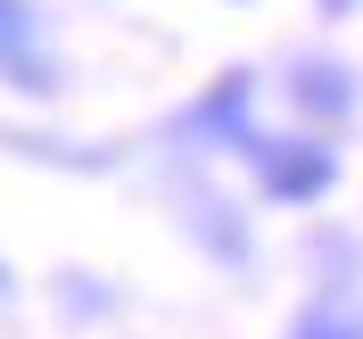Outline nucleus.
<instances>
[{
  "label": "nucleus",
  "mask_w": 363,
  "mask_h": 339,
  "mask_svg": "<svg viewBox=\"0 0 363 339\" xmlns=\"http://www.w3.org/2000/svg\"><path fill=\"white\" fill-rule=\"evenodd\" d=\"M256 99H264V75L256 67H223L190 108L174 116L165 141H174V149H231V158H248L256 133H264V124H256Z\"/></svg>",
  "instance_id": "obj_1"
},
{
  "label": "nucleus",
  "mask_w": 363,
  "mask_h": 339,
  "mask_svg": "<svg viewBox=\"0 0 363 339\" xmlns=\"http://www.w3.org/2000/svg\"><path fill=\"white\" fill-rule=\"evenodd\" d=\"M248 174L264 190V207H322L339 190V149L322 133H256Z\"/></svg>",
  "instance_id": "obj_2"
},
{
  "label": "nucleus",
  "mask_w": 363,
  "mask_h": 339,
  "mask_svg": "<svg viewBox=\"0 0 363 339\" xmlns=\"http://www.w3.org/2000/svg\"><path fill=\"white\" fill-rule=\"evenodd\" d=\"M0 83L33 91V99L58 91V58L42 42V9L33 0H0Z\"/></svg>",
  "instance_id": "obj_3"
},
{
  "label": "nucleus",
  "mask_w": 363,
  "mask_h": 339,
  "mask_svg": "<svg viewBox=\"0 0 363 339\" xmlns=\"http://www.w3.org/2000/svg\"><path fill=\"white\" fill-rule=\"evenodd\" d=\"M182 224H190V240H199L215 265H231V273H248L256 265V240H248V215L223 199V190H206V182H190L182 190Z\"/></svg>",
  "instance_id": "obj_4"
},
{
  "label": "nucleus",
  "mask_w": 363,
  "mask_h": 339,
  "mask_svg": "<svg viewBox=\"0 0 363 339\" xmlns=\"http://www.w3.org/2000/svg\"><path fill=\"white\" fill-rule=\"evenodd\" d=\"M281 91H289V108L306 116V124H347L355 99H363V83H355L347 58H297V67L281 75Z\"/></svg>",
  "instance_id": "obj_5"
},
{
  "label": "nucleus",
  "mask_w": 363,
  "mask_h": 339,
  "mask_svg": "<svg viewBox=\"0 0 363 339\" xmlns=\"http://www.w3.org/2000/svg\"><path fill=\"white\" fill-rule=\"evenodd\" d=\"M281 339H363V298L355 290H322V298H306L289 315V331Z\"/></svg>",
  "instance_id": "obj_6"
},
{
  "label": "nucleus",
  "mask_w": 363,
  "mask_h": 339,
  "mask_svg": "<svg viewBox=\"0 0 363 339\" xmlns=\"http://www.w3.org/2000/svg\"><path fill=\"white\" fill-rule=\"evenodd\" d=\"M314 9H330V17H355V9H363V0H314Z\"/></svg>",
  "instance_id": "obj_7"
},
{
  "label": "nucleus",
  "mask_w": 363,
  "mask_h": 339,
  "mask_svg": "<svg viewBox=\"0 0 363 339\" xmlns=\"http://www.w3.org/2000/svg\"><path fill=\"white\" fill-rule=\"evenodd\" d=\"M9 290H17V273H9V257H0V298H9Z\"/></svg>",
  "instance_id": "obj_8"
}]
</instances>
